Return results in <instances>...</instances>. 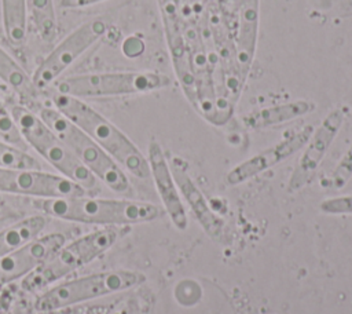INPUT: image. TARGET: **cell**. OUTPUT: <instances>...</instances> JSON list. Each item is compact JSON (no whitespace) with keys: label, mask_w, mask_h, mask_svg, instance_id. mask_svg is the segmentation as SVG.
Wrapping results in <instances>:
<instances>
[{"label":"cell","mask_w":352,"mask_h":314,"mask_svg":"<svg viewBox=\"0 0 352 314\" xmlns=\"http://www.w3.org/2000/svg\"><path fill=\"white\" fill-rule=\"evenodd\" d=\"M312 131H314L312 125H305L296 134L285 138L283 140L261 150L260 153L232 167L226 175V183L228 186L241 185L257 176L258 174L278 165L279 163L285 161L286 158H289L290 156H293L294 153H297L305 146Z\"/></svg>","instance_id":"12"},{"label":"cell","mask_w":352,"mask_h":314,"mask_svg":"<svg viewBox=\"0 0 352 314\" xmlns=\"http://www.w3.org/2000/svg\"><path fill=\"white\" fill-rule=\"evenodd\" d=\"M65 236L60 233L47 234L0 258V289L36 271L65 244Z\"/></svg>","instance_id":"11"},{"label":"cell","mask_w":352,"mask_h":314,"mask_svg":"<svg viewBox=\"0 0 352 314\" xmlns=\"http://www.w3.org/2000/svg\"><path fill=\"white\" fill-rule=\"evenodd\" d=\"M1 17L7 41L14 47L23 45L28 33L26 0H1Z\"/></svg>","instance_id":"17"},{"label":"cell","mask_w":352,"mask_h":314,"mask_svg":"<svg viewBox=\"0 0 352 314\" xmlns=\"http://www.w3.org/2000/svg\"><path fill=\"white\" fill-rule=\"evenodd\" d=\"M319 208L327 215H352V194L326 198L320 201Z\"/></svg>","instance_id":"23"},{"label":"cell","mask_w":352,"mask_h":314,"mask_svg":"<svg viewBox=\"0 0 352 314\" xmlns=\"http://www.w3.org/2000/svg\"><path fill=\"white\" fill-rule=\"evenodd\" d=\"M51 102L56 110L94 139L122 169L139 179L150 178L147 157L118 127L85 101L54 91Z\"/></svg>","instance_id":"2"},{"label":"cell","mask_w":352,"mask_h":314,"mask_svg":"<svg viewBox=\"0 0 352 314\" xmlns=\"http://www.w3.org/2000/svg\"><path fill=\"white\" fill-rule=\"evenodd\" d=\"M44 226L45 218L41 215H34L0 230V258L40 237Z\"/></svg>","instance_id":"16"},{"label":"cell","mask_w":352,"mask_h":314,"mask_svg":"<svg viewBox=\"0 0 352 314\" xmlns=\"http://www.w3.org/2000/svg\"><path fill=\"white\" fill-rule=\"evenodd\" d=\"M170 171L180 194L191 208L201 227L210 238L220 241L224 234V220L212 211L204 193L199 190V187L195 185V182L182 165L173 161V164L170 165Z\"/></svg>","instance_id":"14"},{"label":"cell","mask_w":352,"mask_h":314,"mask_svg":"<svg viewBox=\"0 0 352 314\" xmlns=\"http://www.w3.org/2000/svg\"><path fill=\"white\" fill-rule=\"evenodd\" d=\"M38 116L98 180L118 194H132V186L124 169L82 129L54 106L41 107Z\"/></svg>","instance_id":"3"},{"label":"cell","mask_w":352,"mask_h":314,"mask_svg":"<svg viewBox=\"0 0 352 314\" xmlns=\"http://www.w3.org/2000/svg\"><path fill=\"white\" fill-rule=\"evenodd\" d=\"M128 233L129 226H106L63 244L44 264L25 277L22 286L33 291L59 281L107 252L118 238Z\"/></svg>","instance_id":"4"},{"label":"cell","mask_w":352,"mask_h":314,"mask_svg":"<svg viewBox=\"0 0 352 314\" xmlns=\"http://www.w3.org/2000/svg\"><path fill=\"white\" fill-rule=\"evenodd\" d=\"M146 275L133 270H107L59 282L41 293L34 303L37 311H56L92 299L135 288Z\"/></svg>","instance_id":"6"},{"label":"cell","mask_w":352,"mask_h":314,"mask_svg":"<svg viewBox=\"0 0 352 314\" xmlns=\"http://www.w3.org/2000/svg\"><path fill=\"white\" fill-rule=\"evenodd\" d=\"M351 178H352V145L341 157L337 167L334 168L330 178V183L334 189H342Z\"/></svg>","instance_id":"22"},{"label":"cell","mask_w":352,"mask_h":314,"mask_svg":"<svg viewBox=\"0 0 352 314\" xmlns=\"http://www.w3.org/2000/svg\"><path fill=\"white\" fill-rule=\"evenodd\" d=\"M345 118V112L341 107H336L320 121V124L312 131L308 142L302 147V154L300 156L293 174L287 182V191L294 193L314 179L318 168L320 167L327 150L337 138L341 125Z\"/></svg>","instance_id":"10"},{"label":"cell","mask_w":352,"mask_h":314,"mask_svg":"<svg viewBox=\"0 0 352 314\" xmlns=\"http://www.w3.org/2000/svg\"><path fill=\"white\" fill-rule=\"evenodd\" d=\"M0 80L21 96H34L37 88L28 72L0 45Z\"/></svg>","instance_id":"18"},{"label":"cell","mask_w":352,"mask_h":314,"mask_svg":"<svg viewBox=\"0 0 352 314\" xmlns=\"http://www.w3.org/2000/svg\"><path fill=\"white\" fill-rule=\"evenodd\" d=\"M315 107L316 105L311 101L297 99L293 102H286L253 110L243 116L242 120L243 124L250 129H263L305 116L314 112Z\"/></svg>","instance_id":"15"},{"label":"cell","mask_w":352,"mask_h":314,"mask_svg":"<svg viewBox=\"0 0 352 314\" xmlns=\"http://www.w3.org/2000/svg\"><path fill=\"white\" fill-rule=\"evenodd\" d=\"M0 202H1V197H0Z\"/></svg>","instance_id":"25"},{"label":"cell","mask_w":352,"mask_h":314,"mask_svg":"<svg viewBox=\"0 0 352 314\" xmlns=\"http://www.w3.org/2000/svg\"><path fill=\"white\" fill-rule=\"evenodd\" d=\"M11 116L25 142L51 164L60 176L77 183L85 191L98 187V179L77 160L63 140L41 120L23 106H14Z\"/></svg>","instance_id":"5"},{"label":"cell","mask_w":352,"mask_h":314,"mask_svg":"<svg viewBox=\"0 0 352 314\" xmlns=\"http://www.w3.org/2000/svg\"><path fill=\"white\" fill-rule=\"evenodd\" d=\"M0 193L36 197L40 200L82 196L77 183L51 172L32 168L0 167Z\"/></svg>","instance_id":"9"},{"label":"cell","mask_w":352,"mask_h":314,"mask_svg":"<svg viewBox=\"0 0 352 314\" xmlns=\"http://www.w3.org/2000/svg\"><path fill=\"white\" fill-rule=\"evenodd\" d=\"M107 0H60L59 6L62 8H69V10H76V8H84V7H91L99 3H103Z\"/></svg>","instance_id":"24"},{"label":"cell","mask_w":352,"mask_h":314,"mask_svg":"<svg viewBox=\"0 0 352 314\" xmlns=\"http://www.w3.org/2000/svg\"><path fill=\"white\" fill-rule=\"evenodd\" d=\"M28 18L36 33L44 41H51L56 32V14L54 0H26Z\"/></svg>","instance_id":"19"},{"label":"cell","mask_w":352,"mask_h":314,"mask_svg":"<svg viewBox=\"0 0 352 314\" xmlns=\"http://www.w3.org/2000/svg\"><path fill=\"white\" fill-rule=\"evenodd\" d=\"M168 76L157 72H102L60 77L54 91L78 99L146 94L165 88Z\"/></svg>","instance_id":"7"},{"label":"cell","mask_w":352,"mask_h":314,"mask_svg":"<svg viewBox=\"0 0 352 314\" xmlns=\"http://www.w3.org/2000/svg\"><path fill=\"white\" fill-rule=\"evenodd\" d=\"M106 30V23L98 18L85 21L74 28L38 63L32 76L34 87L37 90H47L52 87L74 61H77L88 48L104 36Z\"/></svg>","instance_id":"8"},{"label":"cell","mask_w":352,"mask_h":314,"mask_svg":"<svg viewBox=\"0 0 352 314\" xmlns=\"http://www.w3.org/2000/svg\"><path fill=\"white\" fill-rule=\"evenodd\" d=\"M0 167L41 169L40 163L33 156L6 140H0Z\"/></svg>","instance_id":"20"},{"label":"cell","mask_w":352,"mask_h":314,"mask_svg":"<svg viewBox=\"0 0 352 314\" xmlns=\"http://www.w3.org/2000/svg\"><path fill=\"white\" fill-rule=\"evenodd\" d=\"M0 136L3 140L16 147H21V149L25 147V142L16 128V124L11 116V112L6 109L1 101H0Z\"/></svg>","instance_id":"21"},{"label":"cell","mask_w":352,"mask_h":314,"mask_svg":"<svg viewBox=\"0 0 352 314\" xmlns=\"http://www.w3.org/2000/svg\"><path fill=\"white\" fill-rule=\"evenodd\" d=\"M147 161L150 168V176L154 180L158 196L162 201V205L170 218L173 226L177 230H186L188 226V218L186 213V208L182 201L180 191L173 179L170 167L165 157V153L161 145L151 139L147 147Z\"/></svg>","instance_id":"13"},{"label":"cell","mask_w":352,"mask_h":314,"mask_svg":"<svg viewBox=\"0 0 352 314\" xmlns=\"http://www.w3.org/2000/svg\"><path fill=\"white\" fill-rule=\"evenodd\" d=\"M37 207L52 218L99 226H131L155 220L162 209L151 202L129 198H99L87 194L40 200Z\"/></svg>","instance_id":"1"}]
</instances>
